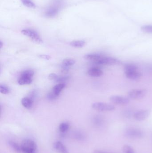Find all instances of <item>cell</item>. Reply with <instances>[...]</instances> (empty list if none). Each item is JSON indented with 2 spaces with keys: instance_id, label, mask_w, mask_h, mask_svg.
<instances>
[{
  "instance_id": "27",
  "label": "cell",
  "mask_w": 152,
  "mask_h": 153,
  "mask_svg": "<svg viewBox=\"0 0 152 153\" xmlns=\"http://www.w3.org/2000/svg\"><path fill=\"white\" fill-rule=\"evenodd\" d=\"M69 76H58L57 79L55 80L56 82H61L63 83L64 82L66 81L69 79Z\"/></svg>"
},
{
  "instance_id": "19",
  "label": "cell",
  "mask_w": 152,
  "mask_h": 153,
  "mask_svg": "<svg viewBox=\"0 0 152 153\" xmlns=\"http://www.w3.org/2000/svg\"><path fill=\"white\" fill-rule=\"evenodd\" d=\"M76 63V61L74 59L71 58H66L64 59L62 61L63 66L66 67L71 66Z\"/></svg>"
},
{
  "instance_id": "21",
  "label": "cell",
  "mask_w": 152,
  "mask_h": 153,
  "mask_svg": "<svg viewBox=\"0 0 152 153\" xmlns=\"http://www.w3.org/2000/svg\"><path fill=\"white\" fill-rule=\"evenodd\" d=\"M70 125L67 122H63L59 126V130L61 133H65L69 128Z\"/></svg>"
},
{
  "instance_id": "20",
  "label": "cell",
  "mask_w": 152,
  "mask_h": 153,
  "mask_svg": "<svg viewBox=\"0 0 152 153\" xmlns=\"http://www.w3.org/2000/svg\"><path fill=\"white\" fill-rule=\"evenodd\" d=\"M138 67L135 65L133 64H128L126 65L124 68V72H129L131 71L138 70Z\"/></svg>"
},
{
  "instance_id": "14",
  "label": "cell",
  "mask_w": 152,
  "mask_h": 153,
  "mask_svg": "<svg viewBox=\"0 0 152 153\" xmlns=\"http://www.w3.org/2000/svg\"><path fill=\"white\" fill-rule=\"evenodd\" d=\"M65 87V84H64V83H59V84L55 85L52 91L56 95L58 96L62 90Z\"/></svg>"
},
{
  "instance_id": "11",
  "label": "cell",
  "mask_w": 152,
  "mask_h": 153,
  "mask_svg": "<svg viewBox=\"0 0 152 153\" xmlns=\"http://www.w3.org/2000/svg\"><path fill=\"white\" fill-rule=\"evenodd\" d=\"M88 74L92 77H99L103 75V72L98 68L92 67L88 70Z\"/></svg>"
},
{
  "instance_id": "17",
  "label": "cell",
  "mask_w": 152,
  "mask_h": 153,
  "mask_svg": "<svg viewBox=\"0 0 152 153\" xmlns=\"http://www.w3.org/2000/svg\"><path fill=\"white\" fill-rule=\"evenodd\" d=\"M58 13V9L55 7H51L46 11L45 15L48 17H55Z\"/></svg>"
},
{
  "instance_id": "25",
  "label": "cell",
  "mask_w": 152,
  "mask_h": 153,
  "mask_svg": "<svg viewBox=\"0 0 152 153\" xmlns=\"http://www.w3.org/2000/svg\"><path fill=\"white\" fill-rule=\"evenodd\" d=\"M34 74V72L32 70H25L21 73V76H27L29 78H32Z\"/></svg>"
},
{
  "instance_id": "1",
  "label": "cell",
  "mask_w": 152,
  "mask_h": 153,
  "mask_svg": "<svg viewBox=\"0 0 152 153\" xmlns=\"http://www.w3.org/2000/svg\"><path fill=\"white\" fill-rule=\"evenodd\" d=\"M21 153H36L37 146L34 141L30 139L24 140L21 144Z\"/></svg>"
},
{
  "instance_id": "15",
  "label": "cell",
  "mask_w": 152,
  "mask_h": 153,
  "mask_svg": "<svg viewBox=\"0 0 152 153\" xmlns=\"http://www.w3.org/2000/svg\"><path fill=\"white\" fill-rule=\"evenodd\" d=\"M21 104L25 108L30 109L32 106L33 100L30 98L25 97L21 100Z\"/></svg>"
},
{
  "instance_id": "31",
  "label": "cell",
  "mask_w": 152,
  "mask_h": 153,
  "mask_svg": "<svg viewBox=\"0 0 152 153\" xmlns=\"http://www.w3.org/2000/svg\"><path fill=\"white\" fill-rule=\"evenodd\" d=\"M92 153H104L102 151H100V150H95Z\"/></svg>"
},
{
  "instance_id": "16",
  "label": "cell",
  "mask_w": 152,
  "mask_h": 153,
  "mask_svg": "<svg viewBox=\"0 0 152 153\" xmlns=\"http://www.w3.org/2000/svg\"><path fill=\"white\" fill-rule=\"evenodd\" d=\"M8 143L11 148L15 152L18 153H21V145H19L17 142L12 140L9 141Z\"/></svg>"
},
{
  "instance_id": "2",
  "label": "cell",
  "mask_w": 152,
  "mask_h": 153,
  "mask_svg": "<svg viewBox=\"0 0 152 153\" xmlns=\"http://www.w3.org/2000/svg\"><path fill=\"white\" fill-rule=\"evenodd\" d=\"M22 34L29 37L33 41L39 44L43 43V40L39 33L31 29H24L21 30Z\"/></svg>"
},
{
  "instance_id": "18",
  "label": "cell",
  "mask_w": 152,
  "mask_h": 153,
  "mask_svg": "<svg viewBox=\"0 0 152 153\" xmlns=\"http://www.w3.org/2000/svg\"><path fill=\"white\" fill-rule=\"evenodd\" d=\"M86 43L83 40H78L71 42L70 43L71 46L76 48H81L85 46Z\"/></svg>"
},
{
  "instance_id": "6",
  "label": "cell",
  "mask_w": 152,
  "mask_h": 153,
  "mask_svg": "<svg viewBox=\"0 0 152 153\" xmlns=\"http://www.w3.org/2000/svg\"><path fill=\"white\" fill-rule=\"evenodd\" d=\"M110 100L113 104L118 105H127L129 104L130 100L128 98L119 95H113L110 98Z\"/></svg>"
},
{
  "instance_id": "4",
  "label": "cell",
  "mask_w": 152,
  "mask_h": 153,
  "mask_svg": "<svg viewBox=\"0 0 152 153\" xmlns=\"http://www.w3.org/2000/svg\"><path fill=\"white\" fill-rule=\"evenodd\" d=\"M147 90L145 89H134L130 90L128 96L129 99L133 100H140L146 95Z\"/></svg>"
},
{
  "instance_id": "22",
  "label": "cell",
  "mask_w": 152,
  "mask_h": 153,
  "mask_svg": "<svg viewBox=\"0 0 152 153\" xmlns=\"http://www.w3.org/2000/svg\"><path fill=\"white\" fill-rule=\"evenodd\" d=\"M22 4L27 7L30 8H35V4L31 0H21Z\"/></svg>"
},
{
  "instance_id": "3",
  "label": "cell",
  "mask_w": 152,
  "mask_h": 153,
  "mask_svg": "<svg viewBox=\"0 0 152 153\" xmlns=\"http://www.w3.org/2000/svg\"><path fill=\"white\" fill-rule=\"evenodd\" d=\"M91 107L94 110L99 112H112L115 110L114 105L102 102H96L92 103Z\"/></svg>"
},
{
  "instance_id": "30",
  "label": "cell",
  "mask_w": 152,
  "mask_h": 153,
  "mask_svg": "<svg viewBox=\"0 0 152 153\" xmlns=\"http://www.w3.org/2000/svg\"><path fill=\"white\" fill-rule=\"evenodd\" d=\"M39 57L41 59H45L46 60H49L51 59V57L49 55L45 54H40L39 56Z\"/></svg>"
},
{
  "instance_id": "7",
  "label": "cell",
  "mask_w": 152,
  "mask_h": 153,
  "mask_svg": "<svg viewBox=\"0 0 152 153\" xmlns=\"http://www.w3.org/2000/svg\"><path fill=\"white\" fill-rule=\"evenodd\" d=\"M126 135L130 139H140L143 137L144 134L141 130L138 128H130L126 130Z\"/></svg>"
},
{
  "instance_id": "12",
  "label": "cell",
  "mask_w": 152,
  "mask_h": 153,
  "mask_svg": "<svg viewBox=\"0 0 152 153\" xmlns=\"http://www.w3.org/2000/svg\"><path fill=\"white\" fill-rule=\"evenodd\" d=\"M102 55L98 53H89L85 55L84 56V58L86 60L88 61H94L95 62L97 61L100 60L102 57Z\"/></svg>"
},
{
  "instance_id": "8",
  "label": "cell",
  "mask_w": 152,
  "mask_h": 153,
  "mask_svg": "<svg viewBox=\"0 0 152 153\" xmlns=\"http://www.w3.org/2000/svg\"><path fill=\"white\" fill-rule=\"evenodd\" d=\"M151 111L149 109H142L137 111L134 114V118L136 121H143L148 118Z\"/></svg>"
},
{
  "instance_id": "13",
  "label": "cell",
  "mask_w": 152,
  "mask_h": 153,
  "mask_svg": "<svg viewBox=\"0 0 152 153\" xmlns=\"http://www.w3.org/2000/svg\"><path fill=\"white\" fill-rule=\"evenodd\" d=\"M32 82V78L25 76H20L19 79L18 80V83L20 85H29Z\"/></svg>"
},
{
  "instance_id": "24",
  "label": "cell",
  "mask_w": 152,
  "mask_h": 153,
  "mask_svg": "<svg viewBox=\"0 0 152 153\" xmlns=\"http://www.w3.org/2000/svg\"><path fill=\"white\" fill-rule=\"evenodd\" d=\"M141 30L144 32L146 33H152V25H147L142 26L141 28Z\"/></svg>"
},
{
  "instance_id": "29",
  "label": "cell",
  "mask_w": 152,
  "mask_h": 153,
  "mask_svg": "<svg viewBox=\"0 0 152 153\" xmlns=\"http://www.w3.org/2000/svg\"><path fill=\"white\" fill-rule=\"evenodd\" d=\"M47 99H49L50 100H53L54 99H56L57 97H58L57 95H56L53 92H51L50 93L48 94L47 95Z\"/></svg>"
},
{
  "instance_id": "5",
  "label": "cell",
  "mask_w": 152,
  "mask_h": 153,
  "mask_svg": "<svg viewBox=\"0 0 152 153\" xmlns=\"http://www.w3.org/2000/svg\"><path fill=\"white\" fill-rule=\"evenodd\" d=\"M96 63L98 65L103 66H114L120 64L121 61L116 58L103 56L100 60L97 61Z\"/></svg>"
},
{
  "instance_id": "32",
  "label": "cell",
  "mask_w": 152,
  "mask_h": 153,
  "mask_svg": "<svg viewBox=\"0 0 152 153\" xmlns=\"http://www.w3.org/2000/svg\"><path fill=\"white\" fill-rule=\"evenodd\" d=\"M3 43H2V42L1 41V43H0V47H1V48H2V47H3Z\"/></svg>"
},
{
  "instance_id": "23",
  "label": "cell",
  "mask_w": 152,
  "mask_h": 153,
  "mask_svg": "<svg viewBox=\"0 0 152 153\" xmlns=\"http://www.w3.org/2000/svg\"><path fill=\"white\" fill-rule=\"evenodd\" d=\"M122 151L124 153H135L134 149L128 145H124L123 146Z\"/></svg>"
},
{
  "instance_id": "26",
  "label": "cell",
  "mask_w": 152,
  "mask_h": 153,
  "mask_svg": "<svg viewBox=\"0 0 152 153\" xmlns=\"http://www.w3.org/2000/svg\"><path fill=\"white\" fill-rule=\"evenodd\" d=\"M0 91L2 94L6 95L9 94V89L5 85L1 84L0 86Z\"/></svg>"
},
{
  "instance_id": "28",
  "label": "cell",
  "mask_w": 152,
  "mask_h": 153,
  "mask_svg": "<svg viewBox=\"0 0 152 153\" xmlns=\"http://www.w3.org/2000/svg\"><path fill=\"white\" fill-rule=\"evenodd\" d=\"M59 76H58L56 74H54V73H52L49 75L48 76V79L50 80H56L58 77Z\"/></svg>"
},
{
  "instance_id": "9",
  "label": "cell",
  "mask_w": 152,
  "mask_h": 153,
  "mask_svg": "<svg viewBox=\"0 0 152 153\" xmlns=\"http://www.w3.org/2000/svg\"><path fill=\"white\" fill-rule=\"evenodd\" d=\"M53 147L59 153H69L65 146L60 141H56L53 144Z\"/></svg>"
},
{
  "instance_id": "10",
  "label": "cell",
  "mask_w": 152,
  "mask_h": 153,
  "mask_svg": "<svg viewBox=\"0 0 152 153\" xmlns=\"http://www.w3.org/2000/svg\"><path fill=\"white\" fill-rule=\"evenodd\" d=\"M126 76L128 79L131 80H137L140 79L142 76V73L138 70L131 71L125 73Z\"/></svg>"
}]
</instances>
